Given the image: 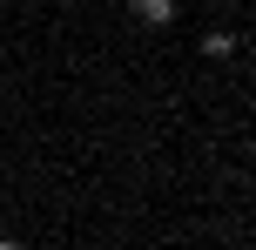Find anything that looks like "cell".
Listing matches in <instances>:
<instances>
[{"label": "cell", "mask_w": 256, "mask_h": 250, "mask_svg": "<svg viewBox=\"0 0 256 250\" xmlns=\"http://www.w3.org/2000/svg\"><path fill=\"white\" fill-rule=\"evenodd\" d=\"M135 21H148V27H168V21H176V0H135Z\"/></svg>", "instance_id": "cell-1"}, {"label": "cell", "mask_w": 256, "mask_h": 250, "mask_svg": "<svg viewBox=\"0 0 256 250\" xmlns=\"http://www.w3.org/2000/svg\"><path fill=\"white\" fill-rule=\"evenodd\" d=\"M230 48H236L230 34H202V54H209V61H222V54H230Z\"/></svg>", "instance_id": "cell-2"}, {"label": "cell", "mask_w": 256, "mask_h": 250, "mask_svg": "<svg viewBox=\"0 0 256 250\" xmlns=\"http://www.w3.org/2000/svg\"><path fill=\"white\" fill-rule=\"evenodd\" d=\"M0 250H20V243H14V237H0Z\"/></svg>", "instance_id": "cell-3"}]
</instances>
